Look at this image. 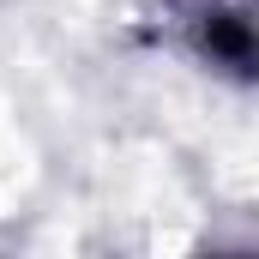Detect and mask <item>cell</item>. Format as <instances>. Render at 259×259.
Returning <instances> with one entry per match:
<instances>
[{"instance_id": "6da1fadb", "label": "cell", "mask_w": 259, "mask_h": 259, "mask_svg": "<svg viewBox=\"0 0 259 259\" xmlns=\"http://www.w3.org/2000/svg\"><path fill=\"white\" fill-rule=\"evenodd\" d=\"M205 49L223 55V61H235V66H247V30H241V18L217 12V18L205 24Z\"/></svg>"}]
</instances>
